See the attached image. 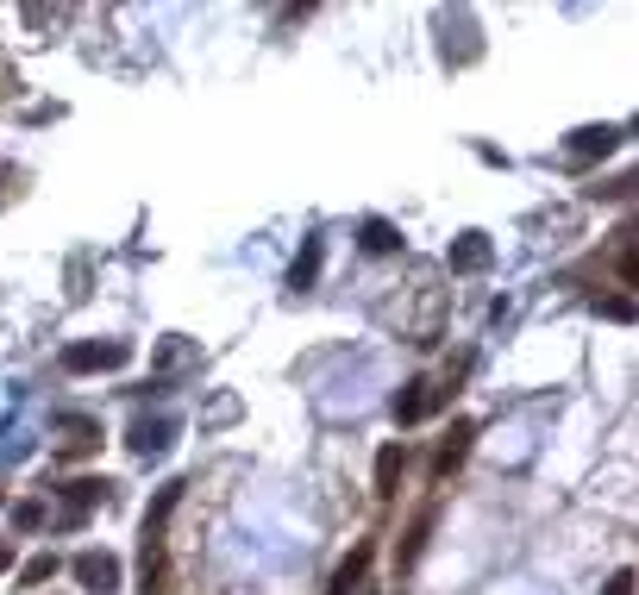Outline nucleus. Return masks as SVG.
Masks as SVG:
<instances>
[{
  "mask_svg": "<svg viewBox=\"0 0 639 595\" xmlns=\"http://www.w3.org/2000/svg\"><path fill=\"white\" fill-rule=\"evenodd\" d=\"M596 307H602V320H621V326L633 320V301H627V295H608V301H596Z\"/></svg>",
  "mask_w": 639,
  "mask_h": 595,
  "instance_id": "18",
  "label": "nucleus"
},
{
  "mask_svg": "<svg viewBox=\"0 0 639 595\" xmlns=\"http://www.w3.org/2000/svg\"><path fill=\"white\" fill-rule=\"evenodd\" d=\"M126 357H132V345H120V339H113V345H69V351H63V370H69V376H88V370H120Z\"/></svg>",
  "mask_w": 639,
  "mask_h": 595,
  "instance_id": "1",
  "label": "nucleus"
},
{
  "mask_svg": "<svg viewBox=\"0 0 639 595\" xmlns=\"http://www.w3.org/2000/svg\"><path fill=\"white\" fill-rule=\"evenodd\" d=\"M107 489H113V483H101V476H76V483H63V502L82 514V508H94V502H101Z\"/></svg>",
  "mask_w": 639,
  "mask_h": 595,
  "instance_id": "14",
  "label": "nucleus"
},
{
  "mask_svg": "<svg viewBox=\"0 0 639 595\" xmlns=\"http://www.w3.org/2000/svg\"><path fill=\"white\" fill-rule=\"evenodd\" d=\"M370 552H376L370 539H358V545H351V558L333 570V589H326V595H351V589H358V583H364V570H370Z\"/></svg>",
  "mask_w": 639,
  "mask_h": 595,
  "instance_id": "6",
  "label": "nucleus"
},
{
  "mask_svg": "<svg viewBox=\"0 0 639 595\" xmlns=\"http://www.w3.org/2000/svg\"><path fill=\"white\" fill-rule=\"evenodd\" d=\"M395 245H401V238H395L389 220H364V251H370V257H389Z\"/></svg>",
  "mask_w": 639,
  "mask_h": 595,
  "instance_id": "15",
  "label": "nucleus"
},
{
  "mask_svg": "<svg viewBox=\"0 0 639 595\" xmlns=\"http://www.w3.org/2000/svg\"><path fill=\"white\" fill-rule=\"evenodd\" d=\"M101 445V426H94L88 414H69L63 420V458H82V451Z\"/></svg>",
  "mask_w": 639,
  "mask_h": 595,
  "instance_id": "8",
  "label": "nucleus"
},
{
  "mask_svg": "<svg viewBox=\"0 0 639 595\" xmlns=\"http://www.w3.org/2000/svg\"><path fill=\"white\" fill-rule=\"evenodd\" d=\"M182 489H188V483H163V495H157V502H151V514H145V539H163V520L176 514Z\"/></svg>",
  "mask_w": 639,
  "mask_h": 595,
  "instance_id": "13",
  "label": "nucleus"
},
{
  "mask_svg": "<svg viewBox=\"0 0 639 595\" xmlns=\"http://www.w3.org/2000/svg\"><path fill=\"white\" fill-rule=\"evenodd\" d=\"M69 295H76V301L88 295V264H82V257H76V264H69Z\"/></svg>",
  "mask_w": 639,
  "mask_h": 595,
  "instance_id": "20",
  "label": "nucleus"
},
{
  "mask_svg": "<svg viewBox=\"0 0 639 595\" xmlns=\"http://www.w3.org/2000/svg\"><path fill=\"white\" fill-rule=\"evenodd\" d=\"M76 583H82L88 595H113V589H120V558L82 552V558H76Z\"/></svg>",
  "mask_w": 639,
  "mask_h": 595,
  "instance_id": "3",
  "label": "nucleus"
},
{
  "mask_svg": "<svg viewBox=\"0 0 639 595\" xmlns=\"http://www.w3.org/2000/svg\"><path fill=\"white\" fill-rule=\"evenodd\" d=\"M433 514H439V508H420V514H414V527L401 533V545H395V564H401V570H408V564L426 552V533H433Z\"/></svg>",
  "mask_w": 639,
  "mask_h": 595,
  "instance_id": "9",
  "label": "nucleus"
},
{
  "mask_svg": "<svg viewBox=\"0 0 639 595\" xmlns=\"http://www.w3.org/2000/svg\"><path fill=\"white\" fill-rule=\"evenodd\" d=\"M207 420H239V401H232V395H220V401H213V414Z\"/></svg>",
  "mask_w": 639,
  "mask_h": 595,
  "instance_id": "22",
  "label": "nucleus"
},
{
  "mask_svg": "<svg viewBox=\"0 0 639 595\" xmlns=\"http://www.w3.org/2000/svg\"><path fill=\"white\" fill-rule=\"evenodd\" d=\"M445 264H452L458 276H477V270H489L495 264V245L483 232H464V238H452V251H445Z\"/></svg>",
  "mask_w": 639,
  "mask_h": 595,
  "instance_id": "4",
  "label": "nucleus"
},
{
  "mask_svg": "<svg viewBox=\"0 0 639 595\" xmlns=\"http://www.w3.org/2000/svg\"><path fill=\"white\" fill-rule=\"evenodd\" d=\"M614 145H621V132H614V126H583V132H571V157H608Z\"/></svg>",
  "mask_w": 639,
  "mask_h": 595,
  "instance_id": "7",
  "label": "nucleus"
},
{
  "mask_svg": "<svg viewBox=\"0 0 639 595\" xmlns=\"http://www.w3.org/2000/svg\"><path fill=\"white\" fill-rule=\"evenodd\" d=\"M470 439H477V426H470V420H452V433H445V445L433 451V476H452V470L470 458Z\"/></svg>",
  "mask_w": 639,
  "mask_h": 595,
  "instance_id": "5",
  "label": "nucleus"
},
{
  "mask_svg": "<svg viewBox=\"0 0 639 595\" xmlns=\"http://www.w3.org/2000/svg\"><path fill=\"white\" fill-rule=\"evenodd\" d=\"M314 270H320V238H314V245H307V251L295 257V270H289V282H295V289H307V282H314Z\"/></svg>",
  "mask_w": 639,
  "mask_h": 595,
  "instance_id": "16",
  "label": "nucleus"
},
{
  "mask_svg": "<svg viewBox=\"0 0 639 595\" xmlns=\"http://www.w3.org/2000/svg\"><path fill=\"white\" fill-rule=\"evenodd\" d=\"M602 595H633V570H614V577H608V589Z\"/></svg>",
  "mask_w": 639,
  "mask_h": 595,
  "instance_id": "21",
  "label": "nucleus"
},
{
  "mask_svg": "<svg viewBox=\"0 0 639 595\" xmlns=\"http://www.w3.org/2000/svg\"><path fill=\"white\" fill-rule=\"evenodd\" d=\"M13 527H19V533L44 527V508H38V502H19V508H13Z\"/></svg>",
  "mask_w": 639,
  "mask_h": 595,
  "instance_id": "17",
  "label": "nucleus"
},
{
  "mask_svg": "<svg viewBox=\"0 0 639 595\" xmlns=\"http://www.w3.org/2000/svg\"><path fill=\"white\" fill-rule=\"evenodd\" d=\"M145 595H163L170 589V558H163V539H145Z\"/></svg>",
  "mask_w": 639,
  "mask_h": 595,
  "instance_id": "12",
  "label": "nucleus"
},
{
  "mask_svg": "<svg viewBox=\"0 0 639 595\" xmlns=\"http://www.w3.org/2000/svg\"><path fill=\"white\" fill-rule=\"evenodd\" d=\"M401 470H408V451H401V445L376 451V495H395L401 489Z\"/></svg>",
  "mask_w": 639,
  "mask_h": 595,
  "instance_id": "10",
  "label": "nucleus"
},
{
  "mask_svg": "<svg viewBox=\"0 0 639 595\" xmlns=\"http://www.w3.org/2000/svg\"><path fill=\"white\" fill-rule=\"evenodd\" d=\"M170 433H176L170 420H138L132 426V451H138V458H157V451L170 445Z\"/></svg>",
  "mask_w": 639,
  "mask_h": 595,
  "instance_id": "11",
  "label": "nucleus"
},
{
  "mask_svg": "<svg viewBox=\"0 0 639 595\" xmlns=\"http://www.w3.org/2000/svg\"><path fill=\"white\" fill-rule=\"evenodd\" d=\"M7 564H13V545H7V539H0V570H7Z\"/></svg>",
  "mask_w": 639,
  "mask_h": 595,
  "instance_id": "23",
  "label": "nucleus"
},
{
  "mask_svg": "<svg viewBox=\"0 0 639 595\" xmlns=\"http://www.w3.org/2000/svg\"><path fill=\"white\" fill-rule=\"evenodd\" d=\"M51 577H57V558H32V564H26V583H32V589L51 583Z\"/></svg>",
  "mask_w": 639,
  "mask_h": 595,
  "instance_id": "19",
  "label": "nucleus"
},
{
  "mask_svg": "<svg viewBox=\"0 0 639 595\" xmlns=\"http://www.w3.org/2000/svg\"><path fill=\"white\" fill-rule=\"evenodd\" d=\"M439 401H445V395H439L433 383H426V376H414V383H401V395L389 401V414H395L401 426H414V420H426V414H433Z\"/></svg>",
  "mask_w": 639,
  "mask_h": 595,
  "instance_id": "2",
  "label": "nucleus"
}]
</instances>
